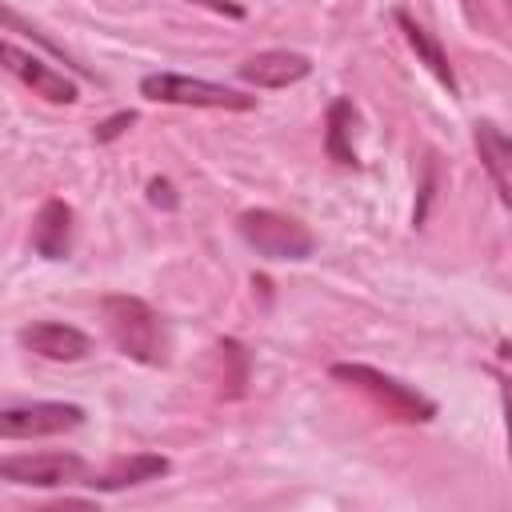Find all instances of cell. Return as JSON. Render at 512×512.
Wrapping results in <instances>:
<instances>
[{
  "label": "cell",
  "mask_w": 512,
  "mask_h": 512,
  "mask_svg": "<svg viewBox=\"0 0 512 512\" xmlns=\"http://www.w3.org/2000/svg\"><path fill=\"white\" fill-rule=\"evenodd\" d=\"M100 316H104L112 344L128 360L148 364V368L168 364V328H164V316L148 300L128 296V292H112L100 300Z\"/></svg>",
  "instance_id": "1"
},
{
  "label": "cell",
  "mask_w": 512,
  "mask_h": 512,
  "mask_svg": "<svg viewBox=\"0 0 512 512\" xmlns=\"http://www.w3.org/2000/svg\"><path fill=\"white\" fill-rule=\"evenodd\" d=\"M332 376L356 392H364L376 408H384V416L404 420V424H428L436 416V400H428L424 392H416L412 384L372 368V364H332Z\"/></svg>",
  "instance_id": "2"
},
{
  "label": "cell",
  "mask_w": 512,
  "mask_h": 512,
  "mask_svg": "<svg viewBox=\"0 0 512 512\" xmlns=\"http://www.w3.org/2000/svg\"><path fill=\"white\" fill-rule=\"evenodd\" d=\"M240 240L260 252L264 260H308L316 252V236L296 216H284L276 208H248L236 216Z\"/></svg>",
  "instance_id": "3"
},
{
  "label": "cell",
  "mask_w": 512,
  "mask_h": 512,
  "mask_svg": "<svg viewBox=\"0 0 512 512\" xmlns=\"http://www.w3.org/2000/svg\"><path fill=\"white\" fill-rule=\"evenodd\" d=\"M140 96L156 104H180V108H224V112H248L256 108V96L236 92L228 84H212L200 76L180 72H152L140 80Z\"/></svg>",
  "instance_id": "4"
},
{
  "label": "cell",
  "mask_w": 512,
  "mask_h": 512,
  "mask_svg": "<svg viewBox=\"0 0 512 512\" xmlns=\"http://www.w3.org/2000/svg\"><path fill=\"white\" fill-rule=\"evenodd\" d=\"M92 468L76 452H12L0 456V480L20 488H68L88 484Z\"/></svg>",
  "instance_id": "5"
},
{
  "label": "cell",
  "mask_w": 512,
  "mask_h": 512,
  "mask_svg": "<svg viewBox=\"0 0 512 512\" xmlns=\"http://www.w3.org/2000/svg\"><path fill=\"white\" fill-rule=\"evenodd\" d=\"M84 424V408L68 400H36L0 408V440H44Z\"/></svg>",
  "instance_id": "6"
},
{
  "label": "cell",
  "mask_w": 512,
  "mask_h": 512,
  "mask_svg": "<svg viewBox=\"0 0 512 512\" xmlns=\"http://www.w3.org/2000/svg\"><path fill=\"white\" fill-rule=\"evenodd\" d=\"M0 68L12 72L24 88H32V96H44L48 104H72L80 96L76 80H68L60 68L44 64L40 56H32L28 48H20L12 40H0Z\"/></svg>",
  "instance_id": "7"
},
{
  "label": "cell",
  "mask_w": 512,
  "mask_h": 512,
  "mask_svg": "<svg viewBox=\"0 0 512 512\" xmlns=\"http://www.w3.org/2000/svg\"><path fill=\"white\" fill-rule=\"evenodd\" d=\"M20 348L32 352V356H44V360H56V364H76L84 356H92V340L72 328V324H56V320H32L16 332Z\"/></svg>",
  "instance_id": "8"
},
{
  "label": "cell",
  "mask_w": 512,
  "mask_h": 512,
  "mask_svg": "<svg viewBox=\"0 0 512 512\" xmlns=\"http://www.w3.org/2000/svg\"><path fill=\"white\" fill-rule=\"evenodd\" d=\"M312 72V60L304 52H288V48H268V52H256L248 56L236 76L252 88H288L296 80H304Z\"/></svg>",
  "instance_id": "9"
},
{
  "label": "cell",
  "mask_w": 512,
  "mask_h": 512,
  "mask_svg": "<svg viewBox=\"0 0 512 512\" xmlns=\"http://www.w3.org/2000/svg\"><path fill=\"white\" fill-rule=\"evenodd\" d=\"M72 232H76V212L64 200H44L36 220H32V248L44 260H68L72 252Z\"/></svg>",
  "instance_id": "10"
},
{
  "label": "cell",
  "mask_w": 512,
  "mask_h": 512,
  "mask_svg": "<svg viewBox=\"0 0 512 512\" xmlns=\"http://www.w3.org/2000/svg\"><path fill=\"white\" fill-rule=\"evenodd\" d=\"M168 456L160 452H132V456H116L104 472H92L88 476V488L96 492H120V488H132V484H144V480H160L168 472Z\"/></svg>",
  "instance_id": "11"
},
{
  "label": "cell",
  "mask_w": 512,
  "mask_h": 512,
  "mask_svg": "<svg viewBox=\"0 0 512 512\" xmlns=\"http://www.w3.org/2000/svg\"><path fill=\"white\" fill-rule=\"evenodd\" d=\"M476 148H480V160H484V168H488V176H492V184H496V192H500V200L508 204L512 200V184H508V164H512V144H508V136L492 124V120H480L476 124Z\"/></svg>",
  "instance_id": "12"
},
{
  "label": "cell",
  "mask_w": 512,
  "mask_h": 512,
  "mask_svg": "<svg viewBox=\"0 0 512 512\" xmlns=\"http://www.w3.org/2000/svg\"><path fill=\"white\" fill-rule=\"evenodd\" d=\"M396 24L404 28V36H408V44L416 48V56L428 64V72L448 88V92H456V76H452V64H448V52L436 44V36L424 28V24H416L408 12H396Z\"/></svg>",
  "instance_id": "13"
},
{
  "label": "cell",
  "mask_w": 512,
  "mask_h": 512,
  "mask_svg": "<svg viewBox=\"0 0 512 512\" xmlns=\"http://www.w3.org/2000/svg\"><path fill=\"white\" fill-rule=\"evenodd\" d=\"M352 120H356L352 100H336V104L328 108V136H324V144H328V156H332L336 164H344V168L356 164V152H352V144H348Z\"/></svg>",
  "instance_id": "14"
},
{
  "label": "cell",
  "mask_w": 512,
  "mask_h": 512,
  "mask_svg": "<svg viewBox=\"0 0 512 512\" xmlns=\"http://www.w3.org/2000/svg\"><path fill=\"white\" fill-rule=\"evenodd\" d=\"M0 24H4L8 32H20V36L36 40V44H40L44 52H52V56H64V48H60V44H56V40H52L48 32H40V28L32 24V20H24V16H20V12H12L8 4H0ZM64 60H68V56H64Z\"/></svg>",
  "instance_id": "15"
},
{
  "label": "cell",
  "mask_w": 512,
  "mask_h": 512,
  "mask_svg": "<svg viewBox=\"0 0 512 512\" xmlns=\"http://www.w3.org/2000/svg\"><path fill=\"white\" fill-rule=\"evenodd\" d=\"M132 120H136V112H120V116H112L108 124H100V128H96V140H112V136H116L124 124H132Z\"/></svg>",
  "instance_id": "16"
},
{
  "label": "cell",
  "mask_w": 512,
  "mask_h": 512,
  "mask_svg": "<svg viewBox=\"0 0 512 512\" xmlns=\"http://www.w3.org/2000/svg\"><path fill=\"white\" fill-rule=\"evenodd\" d=\"M188 4H204V8H212V12H224V16H244V8L240 4H228V0H188Z\"/></svg>",
  "instance_id": "17"
},
{
  "label": "cell",
  "mask_w": 512,
  "mask_h": 512,
  "mask_svg": "<svg viewBox=\"0 0 512 512\" xmlns=\"http://www.w3.org/2000/svg\"><path fill=\"white\" fill-rule=\"evenodd\" d=\"M148 192H152V204H160V200H164V204H176V200H172V184H168V180H152V184H148Z\"/></svg>",
  "instance_id": "18"
}]
</instances>
